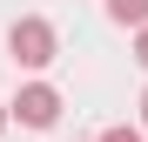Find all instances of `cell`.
Here are the masks:
<instances>
[{
  "label": "cell",
  "instance_id": "2",
  "mask_svg": "<svg viewBox=\"0 0 148 142\" xmlns=\"http://www.w3.org/2000/svg\"><path fill=\"white\" fill-rule=\"evenodd\" d=\"M7 115H14L20 129H54V122H61V88H47V81H27V88H20L14 102H7Z\"/></svg>",
  "mask_w": 148,
  "mask_h": 142
},
{
  "label": "cell",
  "instance_id": "7",
  "mask_svg": "<svg viewBox=\"0 0 148 142\" xmlns=\"http://www.w3.org/2000/svg\"><path fill=\"white\" fill-rule=\"evenodd\" d=\"M141 122H148V88H141Z\"/></svg>",
  "mask_w": 148,
  "mask_h": 142
},
{
  "label": "cell",
  "instance_id": "6",
  "mask_svg": "<svg viewBox=\"0 0 148 142\" xmlns=\"http://www.w3.org/2000/svg\"><path fill=\"white\" fill-rule=\"evenodd\" d=\"M7 122H14V115H7V102H0V129H7Z\"/></svg>",
  "mask_w": 148,
  "mask_h": 142
},
{
  "label": "cell",
  "instance_id": "4",
  "mask_svg": "<svg viewBox=\"0 0 148 142\" xmlns=\"http://www.w3.org/2000/svg\"><path fill=\"white\" fill-rule=\"evenodd\" d=\"M101 142H141V129H128V122H121V129H108Z\"/></svg>",
  "mask_w": 148,
  "mask_h": 142
},
{
  "label": "cell",
  "instance_id": "3",
  "mask_svg": "<svg viewBox=\"0 0 148 142\" xmlns=\"http://www.w3.org/2000/svg\"><path fill=\"white\" fill-rule=\"evenodd\" d=\"M108 20H121V27H148V0H108Z\"/></svg>",
  "mask_w": 148,
  "mask_h": 142
},
{
  "label": "cell",
  "instance_id": "5",
  "mask_svg": "<svg viewBox=\"0 0 148 142\" xmlns=\"http://www.w3.org/2000/svg\"><path fill=\"white\" fill-rule=\"evenodd\" d=\"M135 61L148 68V27H135Z\"/></svg>",
  "mask_w": 148,
  "mask_h": 142
},
{
  "label": "cell",
  "instance_id": "1",
  "mask_svg": "<svg viewBox=\"0 0 148 142\" xmlns=\"http://www.w3.org/2000/svg\"><path fill=\"white\" fill-rule=\"evenodd\" d=\"M7 54H14V68H47V61L61 54V34H54V20H40V14L14 20V27H7Z\"/></svg>",
  "mask_w": 148,
  "mask_h": 142
}]
</instances>
